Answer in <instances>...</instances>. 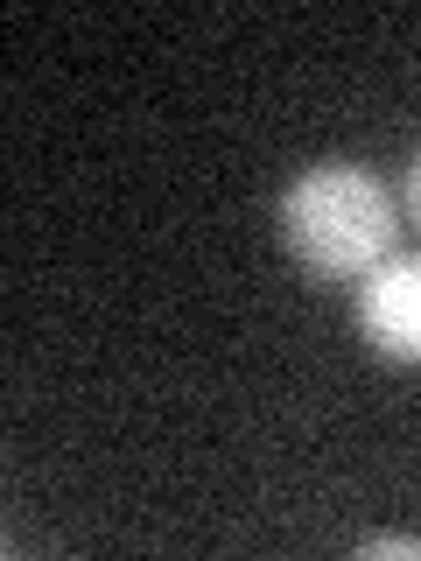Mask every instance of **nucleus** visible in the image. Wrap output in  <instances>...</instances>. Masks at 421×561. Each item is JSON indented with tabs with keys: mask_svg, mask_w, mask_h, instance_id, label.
<instances>
[{
	"mask_svg": "<svg viewBox=\"0 0 421 561\" xmlns=\"http://www.w3.org/2000/svg\"><path fill=\"white\" fill-rule=\"evenodd\" d=\"M394 197L359 162H316L281 197V239L316 280H365L394 253Z\"/></svg>",
	"mask_w": 421,
	"mask_h": 561,
	"instance_id": "nucleus-1",
	"label": "nucleus"
},
{
	"mask_svg": "<svg viewBox=\"0 0 421 561\" xmlns=\"http://www.w3.org/2000/svg\"><path fill=\"white\" fill-rule=\"evenodd\" d=\"M359 330L386 358L421 365V253H386L359 288Z\"/></svg>",
	"mask_w": 421,
	"mask_h": 561,
	"instance_id": "nucleus-2",
	"label": "nucleus"
},
{
	"mask_svg": "<svg viewBox=\"0 0 421 561\" xmlns=\"http://www.w3.org/2000/svg\"><path fill=\"white\" fill-rule=\"evenodd\" d=\"M359 554L365 561H421V534H373Z\"/></svg>",
	"mask_w": 421,
	"mask_h": 561,
	"instance_id": "nucleus-3",
	"label": "nucleus"
},
{
	"mask_svg": "<svg viewBox=\"0 0 421 561\" xmlns=\"http://www.w3.org/2000/svg\"><path fill=\"white\" fill-rule=\"evenodd\" d=\"M408 218L421 225V154H414V169H408Z\"/></svg>",
	"mask_w": 421,
	"mask_h": 561,
	"instance_id": "nucleus-4",
	"label": "nucleus"
}]
</instances>
